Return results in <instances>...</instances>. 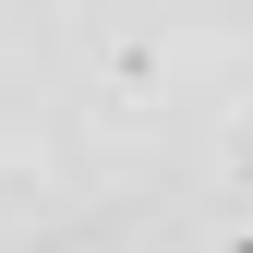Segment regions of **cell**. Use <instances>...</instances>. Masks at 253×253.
Wrapping results in <instances>:
<instances>
[{
    "mask_svg": "<svg viewBox=\"0 0 253 253\" xmlns=\"http://www.w3.org/2000/svg\"><path fill=\"white\" fill-rule=\"evenodd\" d=\"M0 253H253V0H0Z\"/></svg>",
    "mask_w": 253,
    "mask_h": 253,
    "instance_id": "1",
    "label": "cell"
}]
</instances>
